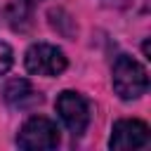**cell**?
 I'll list each match as a JSON object with an SVG mask.
<instances>
[{"mask_svg": "<svg viewBox=\"0 0 151 151\" xmlns=\"http://www.w3.org/2000/svg\"><path fill=\"white\" fill-rule=\"evenodd\" d=\"M111 83L113 90L120 99L130 101V99H139L146 90H149V73L146 68L130 54H120L113 64L111 71Z\"/></svg>", "mask_w": 151, "mask_h": 151, "instance_id": "1", "label": "cell"}, {"mask_svg": "<svg viewBox=\"0 0 151 151\" xmlns=\"http://www.w3.org/2000/svg\"><path fill=\"white\" fill-rule=\"evenodd\" d=\"M57 144H59L57 123L45 118V116L28 118L17 134V146L24 151H50Z\"/></svg>", "mask_w": 151, "mask_h": 151, "instance_id": "2", "label": "cell"}, {"mask_svg": "<svg viewBox=\"0 0 151 151\" xmlns=\"http://www.w3.org/2000/svg\"><path fill=\"white\" fill-rule=\"evenodd\" d=\"M24 66L28 73L33 76H59L68 61H66V54L57 47V45H50V42H35L26 50L24 54Z\"/></svg>", "mask_w": 151, "mask_h": 151, "instance_id": "3", "label": "cell"}, {"mask_svg": "<svg viewBox=\"0 0 151 151\" xmlns=\"http://www.w3.org/2000/svg\"><path fill=\"white\" fill-rule=\"evenodd\" d=\"M61 123L66 125V130L71 134H83L87 130V123H90V104L83 94L73 92V90H64L59 97H57V104H54Z\"/></svg>", "mask_w": 151, "mask_h": 151, "instance_id": "4", "label": "cell"}, {"mask_svg": "<svg viewBox=\"0 0 151 151\" xmlns=\"http://www.w3.org/2000/svg\"><path fill=\"white\" fill-rule=\"evenodd\" d=\"M149 144V125L137 118H123L113 125L109 146L113 151H134Z\"/></svg>", "mask_w": 151, "mask_h": 151, "instance_id": "5", "label": "cell"}, {"mask_svg": "<svg viewBox=\"0 0 151 151\" xmlns=\"http://www.w3.org/2000/svg\"><path fill=\"white\" fill-rule=\"evenodd\" d=\"M2 97L9 106H17V109H26L35 101H40V94H35V90L31 87V83L26 78H12L7 80L5 90H2Z\"/></svg>", "mask_w": 151, "mask_h": 151, "instance_id": "6", "label": "cell"}, {"mask_svg": "<svg viewBox=\"0 0 151 151\" xmlns=\"http://www.w3.org/2000/svg\"><path fill=\"white\" fill-rule=\"evenodd\" d=\"M12 61H14V52H12V47H9L7 42L0 40V76H5V73L9 71Z\"/></svg>", "mask_w": 151, "mask_h": 151, "instance_id": "7", "label": "cell"}, {"mask_svg": "<svg viewBox=\"0 0 151 151\" xmlns=\"http://www.w3.org/2000/svg\"><path fill=\"white\" fill-rule=\"evenodd\" d=\"M21 2H26V5H35V2H40V0H21Z\"/></svg>", "mask_w": 151, "mask_h": 151, "instance_id": "8", "label": "cell"}]
</instances>
